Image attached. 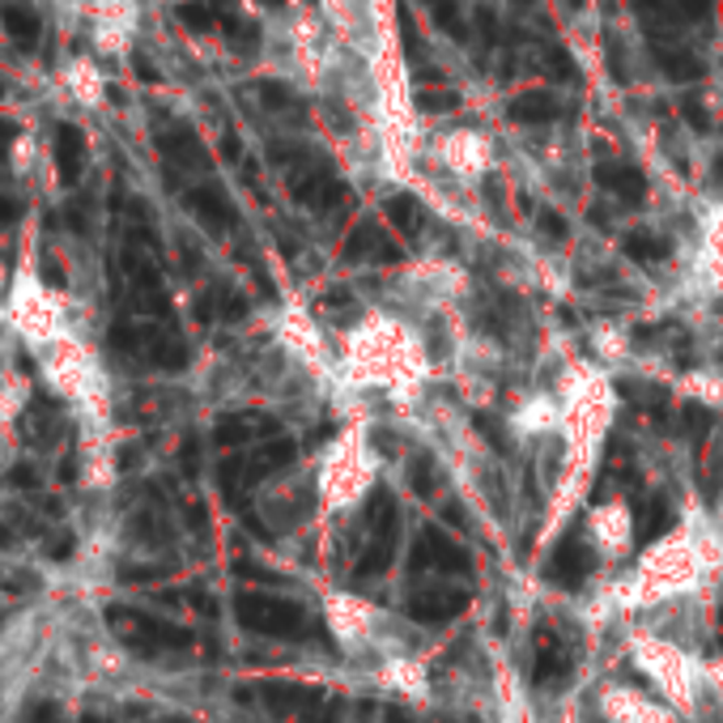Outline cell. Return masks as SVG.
<instances>
[{
	"instance_id": "6da1fadb",
	"label": "cell",
	"mask_w": 723,
	"mask_h": 723,
	"mask_svg": "<svg viewBox=\"0 0 723 723\" xmlns=\"http://www.w3.org/2000/svg\"><path fill=\"white\" fill-rule=\"evenodd\" d=\"M238 618H243V625L264 630V634H298L302 630V609L290 600H272V596H243Z\"/></svg>"
},
{
	"instance_id": "7a4b0ae2",
	"label": "cell",
	"mask_w": 723,
	"mask_h": 723,
	"mask_svg": "<svg viewBox=\"0 0 723 723\" xmlns=\"http://www.w3.org/2000/svg\"><path fill=\"white\" fill-rule=\"evenodd\" d=\"M107 618L115 625V634L129 638V643H149V647H183V643H188V634H183L179 625L145 618V613H136V609H111Z\"/></svg>"
},
{
	"instance_id": "3957f363",
	"label": "cell",
	"mask_w": 723,
	"mask_h": 723,
	"mask_svg": "<svg viewBox=\"0 0 723 723\" xmlns=\"http://www.w3.org/2000/svg\"><path fill=\"white\" fill-rule=\"evenodd\" d=\"M52 154H56V175H60V183L73 188V183L81 179V158H86V145H81L77 124H56V132H52Z\"/></svg>"
},
{
	"instance_id": "277c9868",
	"label": "cell",
	"mask_w": 723,
	"mask_h": 723,
	"mask_svg": "<svg viewBox=\"0 0 723 723\" xmlns=\"http://www.w3.org/2000/svg\"><path fill=\"white\" fill-rule=\"evenodd\" d=\"M0 22H4V34H9L22 52H31L34 43H38L43 22H38V9H34L31 0H0Z\"/></svg>"
},
{
	"instance_id": "5b68a950",
	"label": "cell",
	"mask_w": 723,
	"mask_h": 723,
	"mask_svg": "<svg viewBox=\"0 0 723 723\" xmlns=\"http://www.w3.org/2000/svg\"><path fill=\"white\" fill-rule=\"evenodd\" d=\"M188 204L197 209V218L209 231H226V226H234V204L222 197L218 188H209V183L192 188V192H188Z\"/></svg>"
},
{
	"instance_id": "8992f818",
	"label": "cell",
	"mask_w": 723,
	"mask_h": 723,
	"mask_svg": "<svg viewBox=\"0 0 723 723\" xmlns=\"http://www.w3.org/2000/svg\"><path fill=\"white\" fill-rule=\"evenodd\" d=\"M264 430H272V422L231 413V418H222V422H218V430H213V443H218V447H243L247 438H256V434H264Z\"/></svg>"
},
{
	"instance_id": "52a82bcc",
	"label": "cell",
	"mask_w": 723,
	"mask_h": 723,
	"mask_svg": "<svg viewBox=\"0 0 723 723\" xmlns=\"http://www.w3.org/2000/svg\"><path fill=\"white\" fill-rule=\"evenodd\" d=\"M158 149H163L166 158H175V163L183 166H204L209 158H204V149H200V141L192 136V132H166V136H158Z\"/></svg>"
},
{
	"instance_id": "ba28073f",
	"label": "cell",
	"mask_w": 723,
	"mask_h": 723,
	"mask_svg": "<svg viewBox=\"0 0 723 723\" xmlns=\"http://www.w3.org/2000/svg\"><path fill=\"white\" fill-rule=\"evenodd\" d=\"M554 115H558V107L549 94H524V99L511 102V120H520V124H545Z\"/></svg>"
},
{
	"instance_id": "9c48e42d",
	"label": "cell",
	"mask_w": 723,
	"mask_h": 723,
	"mask_svg": "<svg viewBox=\"0 0 723 723\" xmlns=\"http://www.w3.org/2000/svg\"><path fill=\"white\" fill-rule=\"evenodd\" d=\"M231 0H197V4H179V22L192 26V31H213L218 26V13L226 9Z\"/></svg>"
},
{
	"instance_id": "30bf717a",
	"label": "cell",
	"mask_w": 723,
	"mask_h": 723,
	"mask_svg": "<svg viewBox=\"0 0 723 723\" xmlns=\"http://www.w3.org/2000/svg\"><path fill=\"white\" fill-rule=\"evenodd\" d=\"M294 460V447L290 443H268V447H260L256 456H252V464H247V477L256 481V477H268V472H277L281 464Z\"/></svg>"
},
{
	"instance_id": "8fae6325",
	"label": "cell",
	"mask_w": 723,
	"mask_h": 723,
	"mask_svg": "<svg viewBox=\"0 0 723 723\" xmlns=\"http://www.w3.org/2000/svg\"><path fill=\"white\" fill-rule=\"evenodd\" d=\"M656 65L664 68L668 77H681V81H693V77L702 73V65H698L693 56L677 52V47H668V43H659V47H656Z\"/></svg>"
},
{
	"instance_id": "7c38bea8",
	"label": "cell",
	"mask_w": 723,
	"mask_h": 723,
	"mask_svg": "<svg viewBox=\"0 0 723 723\" xmlns=\"http://www.w3.org/2000/svg\"><path fill=\"white\" fill-rule=\"evenodd\" d=\"M609 188H613L622 200H643L647 197V179H643L638 170H613V175H609Z\"/></svg>"
},
{
	"instance_id": "4fadbf2b",
	"label": "cell",
	"mask_w": 723,
	"mask_h": 723,
	"mask_svg": "<svg viewBox=\"0 0 723 723\" xmlns=\"http://www.w3.org/2000/svg\"><path fill=\"white\" fill-rule=\"evenodd\" d=\"M583 570H588V554H583L579 545H566L558 558H554V575H558V579H579Z\"/></svg>"
},
{
	"instance_id": "5bb4252c",
	"label": "cell",
	"mask_w": 723,
	"mask_h": 723,
	"mask_svg": "<svg viewBox=\"0 0 723 723\" xmlns=\"http://www.w3.org/2000/svg\"><path fill=\"white\" fill-rule=\"evenodd\" d=\"M43 281L65 290V268H60V260H52V252H43Z\"/></svg>"
},
{
	"instance_id": "9a60e30c",
	"label": "cell",
	"mask_w": 723,
	"mask_h": 723,
	"mask_svg": "<svg viewBox=\"0 0 723 723\" xmlns=\"http://www.w3.org/2000/svg\"><path fill=\"white\" fill-rule=\"evenodd\" d=\"M9 486H13V490H34L38 481H34V468H31V464H18V468L9 472Z\"/></svg>"
},
{
	"instance_id": "2e32d148",
	"label": "cell",
	"mask_w": 723,
	"mask_h": 723,
	"mask_svg": "<svg viewBox=\"0 0 723 723\" xmlns=\"http://www.w3.org/2000/svg\"><path fill=\"white\" fill-rule=\"evenodd\" d=\"M26 723H65L60 720V711H56V702H38V707H34L31 711V720Z\"/></svg>"
},
{
	"instance_id": "e0dca14e",
	"label": "cell",
	"mask_w": 723,
	"mask_h": 723,
	"mask_svg": "<svg viewBox=\"0 0 723 723\" xmlns=\"http://www.w3.org/2000/svg\"><path fill=\"white\" fill-rule=\"evenodd\" d=\"M68 554H73V536H68V532H60V536H56V541H52V545H47V558L65 561Z\"/></svg>"
},
{
	"instance_id": "ac0fdd59",
	"label": "cell",
	"mask_w": 723,
	"mask_h": 723,
	"mask_svg": "<svg viewBox=\"0 0 723 723\" xmlns=\"http://www.w3.org/2000/svg\"><path fill=\"white\" fill-rule=\"evenodd\" d=\"M22 218V204L9 197H0V226H9V222H18Z\"/></svg>"
},
{
	"instance_id": "d6986e66",
	"label": "cell",
	"mask_w": 723,
	"mask_h": 723,
	"mask_svg": "<svg viewBox=\"0 0 723 723\" xmlns=\"http://www.w3.org/2000/svg\"><path fill=\"white\" fill-rule=\"evenodd\" d=\"M13 136H18V124L13 120H0V154L13 145Z\"/></svg>"
},
{
	"instance_id": "ffe728a7",
	"label": "cell",
	"mask_w": 723,
	"mask_h": 723,
	"mask_svg": "<svg viewBox=\"0 0 723 723\" xmlns=\"http://www.w3.org/2000/svg\"><path fill=\"white\" fill-rule=\"evenodd\" d=\"M707 4H711V0H681V13H686V18H707Z\"/></svg>"
},
{
	"instance_id": "44dd1931",
	"label": "cell",
	"mask_w": 723,
	"mask_h": 723,
	"mask_svg": "<svg viewBox=\"0 0 723 723\" xmlns=\"http://www.w3.org/2000/svg\"><path fill=\"white\" fill-rule=\"evenodd\" d=\"M136 73H141V81H158V73H154V65L145 56H136Z\"/></svg>"
},
{
	"instance_id": "7402d4cb",
	"label": "cell",
	"mask_w": 723,
	"mask_h": 723,
	"mask_svg": "<svg viewBox=\"0 0 723 723\" xmlns=\"http://www.w3.org/2000/svg\"><path fill=\"white\" fill-rule=\"evenodd\" d=\"M0 99H4V86H0Z\"/></svg>"
},
{
	"instance_id": "603a6c76",
	"label": "cell",
	"mask_w": 723,
	"mask_h": 723,
	"mask_svg": "<svg viewBox=\"0 0 723 723\" xmlns=\"http://www.w3.org/2000/svg\"><path fill=\"white\" fill-rule=\"evenodd\" d=\"M86 723H99V720H86Z\"/></svg>"
},
{
	"instance_id": "cb8c5ba5",
	"label": "cell",
	"mask_w": 723,
	"mask_h": 723,
	"mask_svg": "<svg viewBox=\"0 0 723 723\" xmlns=\"http://www.w3.org/2000/svg\"><path fill=\"white\" fill-rule=\"evenodd\" d=\"M0 622H4V613H0Z\"/></svg>"
}]
</instances>
